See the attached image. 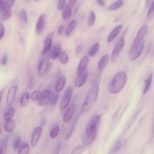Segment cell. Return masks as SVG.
I'll return each mask as SVG.
<instances>
[{"label":"cell","instance_id":"cell-1","mask_svg":"<svg viewBox=\"0 0 154 154\" xmlns=\"http://www.w3.org/2000/svg\"><path fill=\"white\" fill-rule=\"evenodd\" d=\"M100 122V116L99 115H95L89 120L85 126L82 138L84 146L90 145L96 140Z\"/></svg>","mask_w":154,"mask_h":154},{"label":"cell","instance_id":"cell-2","mask_svg":"<svg viewBox=\"0 0 154 154\" xmlns=\"http://www.w3.org/2000/svg\"><path fill=\"white\" fill-rule=\"evenodd\" d=\"M148 31L147 25H143L138 31L133 44L129 51V59L131 61L135 60L141 54L144 45V38Z\"/></svg>","mask_w":154,"mask_h":154},{"label":"cell","instance_id":"cell-3","mask_svg":"<svg viewBox=\"0 0 154 154\" xmlns=\"http://www.w3.org/2000/svg\"><path fill=\"white\" fill-rule=\"evenodd\" d=\"M99 88V82H96L92 85L84 100V103L81 109V114L86 113L93 108L97 99Z\"/></svg>","mask_w":154,"mask_h":154},{"label":"cell","instance_id":"cell-4","mask_svg":"<svg viewBox=\"0 0 154 154\" xmlns=\"http://www.w3.org/2000/svg\"><path fill=\"white\" fill-rule=\"evenodd\" d=\"M128 77L127 75L124 72H117L112 78L108 88L109 92L111 94L119 93L124 88Z\"/></svg>","mask_w":154,"mask_h":154},{"label":"cell","instance_id":"cell-5","mask_svg":"<svg viewBox=\"0 0 154 154\" xmlns=\"http://www.w3.org/2000/svg\"><path fill=\"white\" fill-rule=\"evenodd\" d=\"M12 11L9 8L4 0H0V19L2 21H5L11 17Z\"/></svg>","mask_w":154,"mask_h":154},{"label":"cell","instance_id":"cell-6","mask_svg":"<svg viewBox=\"0 0 154 154\" xmlns=\"http://www.w3.org/2000/svg\"><path fill=\"white\" fill-rule=\"evenodd\" d=\"M49 66V60L48 57L45 56L42 58L38 64L37 68V74L39 76H43L48 71Z\"/></svg>","mask_w":154,"mask_h":154},{"label":"cell","instance_id":"cell-7","mask_svg":"<svg viewBox=\"0 0 154 154\" xmlns=\"http://www.w3.org/2000/svg\"><path fill=\"white\" fill-rule=\"evenodd\" d=\"M52 94V92L48 90H43L39 94L38 104L41 106H46L49 103V101Z\"/></svg>","mask_w":154,"mask_h":154},{"label":"cell","instance_id":"cell-8","mask_svg":"<svg viewBox=\"0 0 154 154\" xmlns=\"http://www.w3.org/2000/svg\"><path fill=\"white\" fill-rule=\"evenodd\" d=\"M73 94V88L69 87L65 91L63 97L62 98L60 103V109L61 110L65 109L69 105Z\"/></svg>","mask_w":154,"mask_h":154},{"label":"cell","instance_id":"cell-9","mask_svg":"<svg viewBox=\"0 0 154 154\" xmlns=\"http://www.w3.org/2000/svg\"><path fill=\"white\" fill-rule=\"evenodd\" d=\"M17 90V85H13L9 87L7 91V96H6V104L7 106H10L13 103L16 92Z\"/></svg>","mask_w":154,"mask_h":154},{"label":"cell","instance_id":"cell-10","mask_svg":"<svg viewBox=\"0 0 154 154\" xmlns=\"http://www.w3.org/2000/svg\"><path fill=\"white\" fill-rule=\"evenodd\" d=\"M125 43V41L123 37H121L119 40L117 42V43H116V45H115V46L114 47L112 53H111V60L114 61H115L117 58L118 57L120 52H121V51L122 50L124 45Z\"/></svg>","mask_w":154,"mask_h":154},{"label":"cell","instance_id":"cell-11","mask_svg":"<svg viewBox=\"0 0 154 154\" xmlns=\"http://www.w3.org/2000/svg\"><path fill=\"white\" fill-rule=\"evenodd\" d=\"M53 36H54V32H51L46 36L44 40V43H43V49L42 52V55H45L51 49L52 40Z\"/></svg>","mask_w":154,"mask_h":154},{"label":"cell","instance_id":"cell-12","mask_svg":"<svg viewBox=\"0 0 154 154\" xmlns=\"http://www.w3.org/2000/svg\"><path fill=\"white\" fill-rule=\"evenodd\" d=\"M88 74V70H87V69H86L82 73L77 75V76L76 77V78L75 79V82H74L75 86L77 88H79V87H82L87 79Z\"/></svg>","mask_w":154,"mask_h":154},{"label":"cell","instance_id":"cell-13","mask_svg":"<svg viewBox=\"0 0 154 154\" xmlns=\"http://www.w3.org/2000/svg\"><path fill=\"white\" fill-rule=\"evenodd\" d=\"M46 24V15L42 14L39 16L35 25V32L37 35L42 34Z\"/></svg>","mask_w":154,"mask_h":154},{"label":"cell","instance_id":"cell-14","mask_svg":"<svg viewBox=\"0 0 154 154\" xmlns=\"http://www.w3.org/2000/svg\"><path fill=\"white\" fill-rule=\"evenodd\" d=\"M75 112V105L73 103H72L66 109V110L64 112V114L63 116V122L66 123H69L72 119V117Z\"/></svg>","mask_w":154,"mask_h":154},{"label":"cell","instance_id":"cell-15","mask_svg":"<svg viewBox=\"0 0 154 154\" xmlns=\"http://www.w3.org/2000/svg\"><path fill=\"white\" fill-rule=\"evenodd\" d=\"M43 129L41 126L37 127L35 130L34 131L32 136H31V144L32 147H35L38 143V141L40 138L42 133Z\"/></svg>","mask_w":154,"mask_h":154},{"label":"cell","instance_id":"cell-16","mask_svg":"<svg viewBox=\"0 0 154 154\" xmlns=\"http://www.w3.org/2000/svg\"><path fill=\"white\" fill-rule=\"evenodd\" d=\"M61 45L60 43L58 42L57 43L53 48H52L50 51L49 53V58L51 59L52 60H55L57 59L59 57V55L61 52Z\"/></svg>","mask_w":154,"mask_h":154},{"label":"cell","instance_id":"cell-17","mask_svg":"<svg viewBox=\"0 0 154 154\" xmlns=\"http://www.w3.org/2000/svg\"><path fill=\"white\" fill-rule=\"evenodd\" d=\"M88 62H89V58L87 56L84 57L80 60L77 68V75L81 74L87 69Z\"/></svg>","mask_w":154,"mask_h":154},{"label":"cell","instance_id":"cell-18","mask_svg":"<svg viewBox=\"0 0 154 154\" xmlns=\"http://www.w3.org/2000/svg\"><path fill=\"white\" fill-rule=\"evenodd\" d=\"M66 84V78L61 75L58 78L55 84V90L57 92L61 91L64 87Z\"/></svg>","mask_w":154,"mask_h":154},{"label":"cell","instance_id":"cell-19","mask_svg":"<svg viewBox=\"0 0 154 154\" xmlns=\"http://www.w3.org/2000/svg\"><path fill=\"white\" fill-rule=\"evenodd\" d=\"M122 25H118V26H116V28H114L112 29V31L109 33V35L108 36L107 42L108 43H109V42H111L112 41H113L116 38V37L119 35L120 31L122 30Z\"/></svg>","mask_w":154,"mask_h":154},{"label":"cell","instance_id":"cell-20","mask_svg":"<svg viewBox=\"0 0 154 154\" xmlns=\"http://www.w3.org/2000/svg\"><path fill=\"white\" fill-rule=\"evenodd\" d=\"M109 55L108 54L103 55L99 60L98 63H97V70L102 71L104 69V68L106 67L108 61L109 60Z\"/></svg>","mask_w":154,"mask_h":154},{"label":"cell","instance_id":"cell-21","mask_svg":"<svg viewBox=\"0 0 154 154\" xmlns=\"http://www.w3.org/2000/svg\"><path fill=\"white\" fill-rule=\"evenodd\" d=\"M29 98H30V95H29V93L28 92L23 93L21 95L20 99V106L22 107H23V108L26 107L29 104Z\"/></svg>","mask_w":154,"mask_h":154},{"label":"cell","instance_id":"cell-22","mask_svg":"<svg viewBox=\"0 0 154 154\" xmlns=\"http://www.w3.org/2000/svg\"><path fill=\"white\" fill-rule=\"evenodd\" d=\"M15 127H16V122L13 119L5 122L4 129L6 132L8 133L13 132L15 129Z\"/></svg>","mask_w":154,"mask_h":154},{"label":"cell","instance_id":"cell-23","mask_svg":"<svg viewBox=\"0 0 154 154\" xmlns=\"http://www.w3.org/2000/svg\"><path fill=\"white\" fill-rule=\"evenodd\" d=\"M76 26H77V21L75 19L71 20L69 22V23L66 29V31H65L66 35L70 36L72 34V33L73 32V31H74V29H75Z\"/></svg>","mask_w":154,"mask_h":154},{"label":"cell","instance_id":"cell-24","mask_svg":"<svg viewBox=\"0 0 154 154\" xmlns=\"http://www.w3.org/2000/svg\"><path fill=\"white\" fill-rule=\"evenodd\" d=\"M62 10H63L61 13L62 18L65 20H68L70 18L72 13L71 7L69 5H66L64 7V8Z\"/></svg>","mask_w":154,"mask_h":154},{"label":"cell","instance_id":"cell-25","mask_svg":"<svg viewBox=\"0 0 154 154\" xmlns=\"http://www.w3.org/2000/svg\"><path fill=\"white\" fill-rule=\"evenodd\" d=\"M14 114H15V109L14 108L11 107L8 108L4 114V116H3L4 120L5 122H7L10 120H11Z\"/></svg>","mask_w":154,"mask_h":154},{"label":"cell","instance_id":"cell-26","mask_svg":"<svg viewBox=\"0 0 154 154\" xmlns=\"http://www.w3.org/2000/svg\"><path fill=\"white\" fill-rule=\"evenodd\" d=\"M152 77H153V75H152V73H150V74L147 76V78H146V79L145 80V82H144V87L143 91V94H145L147 93V92L149 91V88H150V85H151V83H152Z\"/></svg>","mask_w":154,"mask_h":154},{"label":"cell","instance_id":"cell-27","mask_svg":"<svg viewBox=\"0 0 154 154\" xmlns=\"http://www.w3.org/2000/svg\"><path fill=\"white\" fill-rule=\"evenodd\" d=\"M60 133V126L58 125H55L52 127L49 132V137L51 139H55Z\"/></svg>","mask_w":154,"mask_h":154},{"label":"cell","instance_id":"cell-28","mask_svg":"<svg viewBox=\"0 0 154 154\" xmlns=\"http://www.w3.org/2000/svg\"><path fill=\"white\" fill-rule=\"evenodd\" d=\"M122 140L119 139L116 141V142L115 143V144H114V146H112V149H111L110 150V154H115L117 152H118L121 147H122Z\"/></svg>","mask_w":154,"mask_h":154},{"label":"cell","instance_id":"cell-29","mask_svg":"<svg viewBox=\"0 0 154 154\" xmlns=\"http://www.w3.org/2000/svg\"><path fill=\"white\" fill-rule=\"evenodd\" d=\"M30 150V147L28 143H24L18 150V154H29Z\"/></svg>","mask_w":154,"mask_h":154},{"label":"cell","instance_id":"cell-30","mask_svg":"<svg viewBox=\"0 0 154 154\" xmlns=\"http://www.w3.org/2000/svg\"><path fill=\"white\" fill-rule=\"evenodd\" d=\"M58 58H59L60 61L62 64H63L64 65L67 64L68 63V62H69V55L64 51H62V52L61 51V52H60V54L59 55Z\"/></svg>","mask_w":154,"mask_h":154},{"label":"cell","instance_id":"cell-31","mask_svg":"<svg viewBox=\"0 0 154 154\" xmlns=\"http://www.w3.org/2000/svg\"><path fill=\"white\" fill-rule=\"evenodd\" d=\"M20 18V22L22 24L25 25L28 23V16L26 11L24 9H22L20 12L19 15Z\"/></svg>","mask_w":154,"mask_h":154},{"label":"cell","instance_id":"cell-32","mask_svg":"<svg viewBox=\"0 0 154 154\" xmlns=\"http://www.w3.org/2000/svg\"><path fill=\"white\" fill-rule=\"evenodd\" d=\"M86 149V146L84 144H80L76 146L72 151L71 154H82Z\"/></svg>","mask_w":154,"mask_h":154},{"label":"cell","instance_id":"cell-33","mask_svg":"<svg viewBox=\"0 0 154 154\" xmlns=\"http://www.w3.org/2000/svg\"><path fill=\"white\" fill-rule=\"evenodd\" d=\"M99 49V44L98 43H95L90 49L88 52V55L90 57H93L97 53Z\"/></svg>","mask_w":154,"mask_h":154},{"label":"cell","instance_id":"cell-34","mask_svg":"<svg viewBox=\"0 0 154 154\" xmlns=\"http://www.w3.org/2000/svg\"><path fill=\"white\" fill-rule=\"evenodd\" d=\"M95 20H96L95 13H94V12L93 11H91L90 13V14H89V16H88V20H87L88 26H92L94 23Z\"/></svg>","mask_w":154,"mask_h":154},{"label":"cell","instance_id":"cell-35","mask_svg":"<svg viewBox=\"0 0 154 154\" xmlns=\"http://www.w3.org/2000/svg\"><path fill=\"white\" fill-rule=\"evenodd\" d=\"M122 4H123L122 0H117L109 6V10H117V9L119 8L122 5Z\"/></svg>","mask_w":154,"mask_h":154},{"label":"cell","instance_id":"cell-36","mask_svg":"<svg viewBox=\"0 0 154 154\" xmlns=\"http://www.w3.org/2000/svg\"><path fill=\"white\" fill-rule=\"evenodd\" d=\"M21 138L19 136H17L14 141V143H13V148L14 150H17L20 148V147L21 146Z\"/></svg>","mask_w":154,"mask_h":154},{"label":"cell","instance_id":"cell-37","mask_svg":"<svg viewBox=\"0 0 154 154\" xmlns=\"http://www.w3.org/2000/svg\"><path fill=\"white\" fill-rule=\"evenodd\" d=\"M154 14V2L151 4L149 7V9L147 13V17L149 19H150L153 17Z\"/></svg>","mask_w":154,"mask_h":154},{"label":"cell","instance_id":"cell-38","mask_svg":"<svg viewBox=\"0 0 154 154\" xmlns=\"http://www.w3.org/2000/svg\"><path fill=\"white\" fill-rule=\"evenodd\" d=\"M58 99V94L52 93V94L51 96V99L49 101L50 105H55L57 103Z\"/></svg>","mask_w":154,"mask_h":154},{"label":"cell","instance_id":"cell-39","mask_svg":"<svg viewBox=\"0 0 154 154\" xmlns=\"http://www.w3.org/2000/svg\"><path fill=\"white\" fill-rule=\"evenodd\" d=\"M61 141L59 140L57 143L56 145L55 146V147L53 150V154H59L61 150Z\"/></svg>","mask_w":154,"mask_h":154},{"label":"cell","instance_id":"cell-40","mask_svg":"<svg viewBox=\"0 0 154 154\" xmlns=\"http://www.w3.org/2000/svg\"><path fill=\"white\" fill-rule=\"evenodd\" d=\"M39 94H40V92L38 90H35V91H32L30 96L31 100L33 101H37L38 99Z\"/></svg>","mask_w":154,"mask_h":154},{"label":"cell","instance_id":"cell-41","mask_svg":"<svg viewBox=\"0 0 154 154\" xmlns=\"http://www.w3.org/2000/svg\"><path fill=\"white\" fill-rule=\"evenodd\" d=\"M66 0H58L57 4V8L59 10H62L66 5Z\"/></svg>","mask_w":154,"mask_h":154},{"label":"cell","instance_id":"cell-42","mask_svg":"<svg viewBox=\"0 0 154 154\" xmlns=\"http://www.w3.org/2000/svg\"><path fill=\"white\" fill-rule=\"evenodd\" d=\"M5 33V28L4 25L2 23H0V40L3 38Z\"/></svg>","mask_w":154,"mask_h":154},{"label":"cell","instance_id":"cell-43","mask_svg":"<svg viewBox=\"0 0 154 154\" xmlns=\"http://www.w3.org/2000/svg\"><path fill=\"white\" fill-rule=\"evenodd\" d=\"M82 46H83V45L82 43L78 44L76 46V47L75 48V53H76V54L79 55L81 52L82 49Z\"/></svg>","mask_w":154,"mask_h":154},{"label":"cell","instance_id":"cell-44","mask_svg":"<svg viewBox=\"0 0 154 154\" xmlns=\"http://www.w3.org/2000/svg\"><path fill=\"white\" fill-rule=\"evenodd\" d=\"M15 1L16 0H4V2L7 4V5L11 8L14 5Z\"/></svg>","mask_w":154,"mask_h":154},{"label":"cell","instance_id":"cell-45","mask_svg":"<svg viewBox=\"0 0 154 154\" xmlns=\"http://www.w3.org/2000/svg\"><path fill=\"white\" fill-rule=\"evenodd\" d=\"M7 61H8V57L7 55H5L2 57V58H1V63L2 66H5L7 63Z\"/></svg>","mask_w":154,"mask_h":154},{"label":"cell","instance_id":"cell-46","mask_svg":"<svg viewBox=\"0 0 154 154\" xmlns=\"http://www.w3.org/2000/svg\"><path fill=\"white\" fill-rule=\"evenodd\" d=\"M64 30V25H60L58 28V29H57V32L58 34L61 35L63 34V31Z\"/></svg>","mask_w":154,"mask_h":154},{"label":"cell","instance_id":"cell-47","mask_svg":"<svg viewBox=\"0 0 154 154\" xmlns=\"http://www.w3.org/2000/svg\"><path fill=\"white\" fill-rule=\"evenodd\" d=\"M96 1H97V3L101 6H103L105 4V0H96Z\"/></svg>","mask_w":154,"mask_h":154},{"label":"cell","instance_id":"cell-48","mask_svg":"<svg viewBox=\"0 0 154 154\" xmlns=\"http://www.w3.org/2000/svg\"><path fill=\"white\" fill-rule=\"evenodd\" d=\"M4 90H1L0 91V103L1 102V100H2V99L3 97V95H4Z\"/></svg>","mask_w":154,"mask_h":154},{"label":"cell","instance_id":"cell-49","mask_svg":"<svg viewBox=\"0 0 154 154\" xmlns=\"http://www.w3.org/2000/svg\"><path fill=\"white\" fill-rule=\"evenodd\" d=\"M153 0H146V4L148 7H150V5H151V4L152 2H153Z\"/></svg>","mask_w":154,"mask_h":154},{"label":"cell","instance_id":"cell-50","mask_svg":"<svg viewBox=\"0 0 154 154\" xmlns=\"http://www.w3.org/2000/svg\"><path fill=\"white\" fill-rule=\"evenodd\" d=\"M77 0H69V2H70V4L72 5H74L76 2Z\"/></svg>","mask_w":154,"mask_h":154},{"label":"cell","instance_id":"cell-51","mask_svg":"<svg viewBox=\"0 0 154 154\" xmlns=\"http://www.w3.org/2000/svg\"><path fill=\"white\" fill-rule=\"evenodd\" d=\"M5 152H4V149L2 147H0V154H5Z\"/></svg>","mask_w":154,"mask_h":154},{"label":"cell","instance_id":"cell-52","mask_svg":"<svg viewBox=\"0 0 154 154\" xmlns=\"http://www.w3.org/2000/svg\"><path fill=\"white\" fill-rule=\"evenodd\" d=\"M2 132V129H1V127H0V135H1Z\"/></svg>","mask_w":154,"mask_h":154},{"label":"cell","instance_id":"cell-53","mask_svg":"<svg viewBox=\"0 0 154 154\" xmlns=\"http://www.w3.org/2000/svg\"><path fill=\"white\" fill-rule=\"evenodd\" d=\"M34 1H38V0H34Z\"/></svg>","mask_w":154,"mask_h":154},{"label":"cell","instance_id":"cell-54","mask_svg":"<svg viewBox=\"0 0 154 154\" xmlns=\"http://www.w3.org/2000/svg\"><path fill=\"white\" fill-rule=\"evenodd\" d=\"M27 1H29V0H27Z\"/></svg>","mask_w":154,"mask_h":154}]
</instances>
